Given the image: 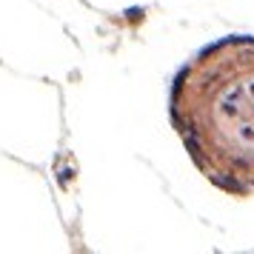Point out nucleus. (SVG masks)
<instances>
[{
  "mask_svg": "<svg viewBox=\"0 0 254 254\" xmlns=\"http://www.w3.org/2000/svg\"><path fill=\"white\" fill-rule=\"evenodd\" d=\"M172 120L211 183L254 194V37H226L186 63L174 77Z\"/></svg>",
  "mask_w": 254,
  "mask_h": 254,
  "instance_id": "1",
  "label": "nucleus"
}]
</instances>
